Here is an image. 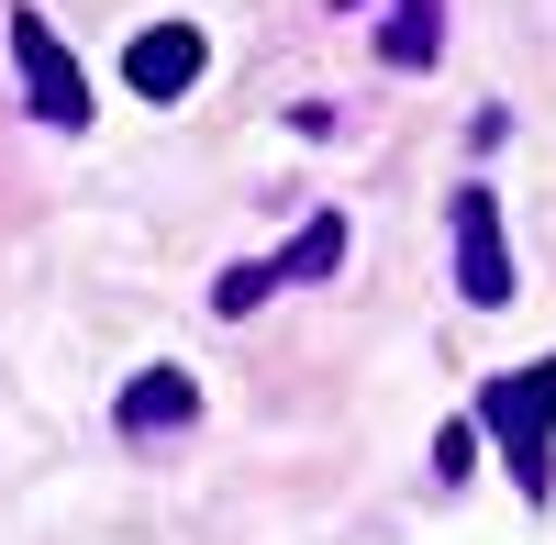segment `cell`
<instances>
[{
  "label": "cell",
  "instance_id": "cell-4",
  "mask_svg": "<svg viewBox=\"0 0 556 545\" xmlns=\"http://www.w3.org/2000/svg\"><path fill=\"white\" fill-rule=\"evenodd\" d=\"M445 223H456V290H468L479 312H501V301H513V245H501V201L468 178Z\"/></svg>",
  "mask_w": 556,
  "mask_h": 545
},
{
  "label": "cell",
  "instance_id": "cell-6",
  "mask_svg": "<svg viewBox=\"0 0 556 545\" xmlns=\"http://www.w3.org/2000/svg\"><path fill=\"white\" fill-rule=\"evenodd\" d=\"M112 423H123L134 445L190 434V423H201V379H190V368H134V379H123V401H112Z\"/></svg>",
  "mask_w": 556,
  "mask_h": 545
},
{
  "label": "cell",
  "instance_id": "cell-7",
  "mask_svg": "<svg viewBox=\"0 0 556 545\" xmlns=\"http://www.w3.org/2000/svg\"><path fill=\"white\" fill-rule=\"evenodd\" d=\"M445 45V0H390L379 12V67H434Z\"/></svg>",
  "mask_w": 556,
  "mask_h": 545
},
{
  "label": "cell",
  "instance_id": "cell-8",
  "mask_svg": "<svg viewBox=\"0 0 556 545\" xmlns=\"http://www.w3.org/2000/svg\"><path fill=\"white\" fill-rule=\"evenodd\" d=\"M434 468H445V479H468V468H479V423H445V445H434Z\"/></svg>",
  "mask_w": 556,
  "mask_h": 545
},
{
  "label": "cell",
  "instance_id": "cell-1",
  "mask_svg": "<svg viewBox=\"0 0 556 545\" xmlns=\"http://www.w3.org/2000/svg\"><path fill=\"white\" fill-rule=\"evenodd\" d=\"M479 434L513 457L523 502H556V356H534V368H513V379L479 390Z\"/></svg>",
  "mask_w": 556,
  "mask_h": 545
},
{
  "label": "cell",
  "instance_id": "cell-2",
  "mask_svg": "<svg viewBox=\"0 0 556 545\" xmlns=\"http://www.w3.org/2000/svg\"><path fill=\"white\" fill-rule=\"evenodd\" d=\"M345 267V212H312L301 235H290V256H267V267H235V279H212V312L223 324H245V312L267 301V290H290V279H334Z\"/></svg>",
  "mask_w": 556,
  "mask_h": 545
},
{
  "label": "cell",
  "instance_id": "cell-5",
  "mask_svg": "<svg viewBox=\"0 0 556 545\" xmlns=\"http://www.w3.org/2000/svg\"><path fill=\"white\" fill-rule=\"evenodd\" d=\"M212 67V45L201 23H156V34H134V56H123V89L134 101H190V78Z\"/></svg>",
  "mask_w": 556,
  "mask_h": 545
},
{
  "label": "cell",
  "instance_id": "cell-3",
  "mask_svg": "<svg viewBox=\"0 0 556 545\" xmlns=\"http://www.w3.org/2000/svg\"><path fill=\"white\" fill-rule=\"evenodd\" d=\"M12 67H23V112L34 123H89V78H78V56L56 45V23L45 12H12Z\"/></svg>",
  "mask_w": 556,
  "mask_h": 545
}]
</instances>
